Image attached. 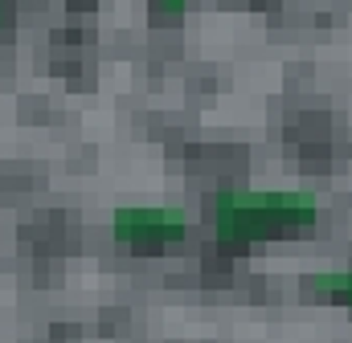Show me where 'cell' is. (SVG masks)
<instances>
[{
    "instance_id": "3",
    "label": "cell",
    "mask_w": 352,
    "mask_h": 343,
    "mask_svg": "<svg viewBox=\"0 0 352 343\" xmlns=\"http://www.w3.org/2000/svg\"><path fill=\"white\" fill-rule=\"evenodd\" d=\"M307 298H332V303H352V270H328L303 278Z\"/></svg>"
},
{
    "instance_id": "1",
    "label": "cell",
    "mask_w": 352,
    "mask_h": 343,
    "mask_svg": "<svg viewBox=\"0 0 352 343\" xmlns=\"http://www.w3.org/2000/svg\"><path fill=\"white\" fill-rule=\"evenodd\" d=\"M320 200L303 188H221L213 200L217 241H254L311 229Z\"/></svg>"
},
{
    "instance_id": "5",
    "label": "cell",
    "mask_w": 352,
    "mask_h": 343,
    "mask_svg": "<svg viewBox=\"0 0 352 343\" xmlns=\"http://www.w3.org/2000/svg\"><path fill=\"white\" fill-rule=\"evenodd\" d=\"M0 16H4V8H0Z\"/></svg>"
},
{
    "instance_id": "2",
    "label": "cell",
    "mask_w": 352,
    "mask_h": 343,
    "mask_svg": "<svg viewBox=\"0 0 352 343\" xmlns=\"http://www.w3.org/2000/svg\"><path fill=\"white\" fill-rule=\"evenodd\" d=\"M111 233L115 241H127V246L180 241L188 233V213L176 204H123L111 213Z\"/></svg>"
},
{
    "instance_id": "4",
    "label": "cell",
    "mask_w": 352,
    "mask_h": 343,
    "mask_svg": "<svg viewBox=\"0 0 352 343\" xmlns=\"http://www.w3.org/2000/svg\"><path fill=\"white\" fill-rule=\"evenodd\" d=\"M152 12H164V16H184V4H152Z\"/></svg>"
}]
</instances>
